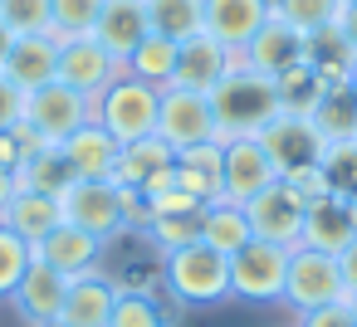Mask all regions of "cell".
I'll list each match as a JSON object with an SVG mask.
<instances>
[{
    "label": "cell",
    "mask_w": 357,
    "mask_h": 327,
    "mask_svg": "<svg viewBox=\"0 0 357 327\" xmlns=\"http://www.w3.org/2000/svg\"><path fill=\"white\" fill-rule=\"evenodd\" d=\"M0 74H6L20 93H35L40 83L59 79V40L54 35H20L10 40L6 59H0Z\"/></svg>",
    "instance_id": "cell-17"
},
{
    "label": "cell",
    "mask_w": 357,
    "mask_h": 327,
    "mask_svg": "<svg viewBox=\"0 0 357 327\" xmlns=\"http://www.w3.org/2000/svg\"><path fill=\"white\" fill-rule=\"evenodd\" d=\"M6 49H10V35H6V30H0V59H6Z\"/></svg>",
    "instance_id": "cell-46"
},
{
    "label": "cell",
    "mask_w": 357,
    "mask_h": 327,
    "mask_svg": "<svg viewBox=\"0 0 357 327\" xmlns=\"http://www.w3.org/2000/svg\"><path fill=\"white\" fill-rule=\"evenodd\" d=\"M357 239V225H352V200H342V196H313L308 200V210H303V249H323V254H342L347 244Z\"/></svg>",
    "instance_id": "cell-19"
},
{
    "label": "cell",
    "mask_w": 357,
    "mask_h": 327,
    "mask_svg": "<svg viewBox=\"0 0 357 327\" xmlns=\"http://www.w3.org/2000/svg\"><path fill=\"white\" fill-rule=\"evenodd\" d=\"M64 293H69V278L35 259V264L25 269V278L15 283L10 303H15V312H20L30 327H54V322H59V308H64Z\"/></svg>",
    "instance_id": "cell-20"
},
{
    "label": "cell",
    "mask_w": 357,
    "mask_h": 327,
    "mask_svg": "<svg viewBox=\"0 0 357 327\" xmlns=\"http://www.w3.org/2000/svg\"><path fill=\"white\" fill-rule=\"evenodd\" d=\"M259 147L269 152V161L279 166V181L303 171V166H318L323 157V137L313 132L308 118H294V113H279L264 132H259Z\"/></svg>",
    "instance_id": "cell-12"
},
{
    "label": "cell",
    "mask_w": 357,
    "mask_h": 327,
    "mask_svg": "<svg viewBox=\"0 0 357 327\" xmlns=\"http://www.w3.org/2000/svg\"><path fill=\"white\" fill-rule=\"evenodd\" d=\"M30 264H35V249H30L10 225H0V298L15 293V283L25 278Z\"/></svg>",
    "instance_id": "cell-39"
},
{
    "label": "cell",
    "mask_w": 357,
    "mask_h": 327,
    "mask_svg": "<svg viewBox=\"0 0 357 327\" xmlns=\"http://www.w3.org/2000/svg\"><path fill=\"white\" fill-rule=\"evenodd\" d=\"M318 171H323L328 196L357 200V137H347V142H328L323 157H318Z\"/></svg>",
    "instance_id": "cell-33"
},
{
    "label": "cell",
    "mask_w": 357,
    "mask_h": 327,
    "mask_svg": "<svg viewBox=\"0 0 357 327\" xmlns=\"http://www.w3.org/2000/svg\"><path fill=\"white\" fill-rule=\"evenodd\" d=\"M176 186L186 196H196L201 205L220 200L225 196V147L220 142H201V147L176 152Z\"/></svg>",
    "instance_id": "cell-22"
},
{
    "label": "cell",
    "mask_w": 357,
    "mask_h": 327,
    "mask_svg": "<svg viewBox=\"0 0 357 327\" xmlns=\"http://www.w3.org/2000/svg\"><path fill=\"white\" fill-rule=\"evenodd\" d=\"M59 152H64V161H69V171H74V181H113V166H118V137L103 127V122H84L79 132H69L64 142H59Z\"/></svg>",
    "instance_id": "cell-18"
},
{
    "label": "cell",
    "mask_w": 357,
    "mask_h": 327,
    "mask_svg": "<svg viewBox=\"0 0 357 327\" xmlns=\"http://www.w3.org/2000/svg\"><path fill=\"white\" fill-rule=\"evenodd\" d=\"M211 113H215V142H235V137H259L274 118H279V93L274 79H264L259 69H250L240 54L230 64V74L206 93Z\"/></svg>",
    "instance_id": "cell-1"
},
{
    "label": "cell",
    "mask_w": 357,
    "mask_h": 327,
    "mask_svg": "<svg viewBox=\"0 0 357 327\" xmlns=\"http://www.w3.org/2000/svg\"><path fill=\"white\" fill-rule=\"evenodd\" d=\"M342 303H347V317H352V327H357V293H347Z\"/></svg>",
    "instance_id": "cell-45"
},
{
    "label": "cell",
    "mask_w": 357,
    "mask_h": 327,
    "mask_svg": "<svg viewBox=\"0 0 357 327\" xmlns=\"http://www.w3.org/2000/svg\"><path fill=\"white\" fill-rule=\"evenodd\" d=\"M352 225H357V200H352Z\"/></svg>",
    "instance_id": "cell-48"
},
{
    "label": "cell",
    "mask_w": 357,
    "mask_h": 327,
    "mask_svg": "<svg viewBox=\"0 0 357 327\" xmlns=\"http://www.w3.org/2000/svg\"><path fill=\"white\" fill-rule=\"evenodd\" d=\"M103 239H93L89 230H79V225H54L40 244H35V259L40 264H50L54 273H64V278H79V273H93L98 264H103Z\"/></svg>",
    "instance_id": "cell-16"
},
{
    "label": "cell",
    "mask_w": 357,
    "mask_h": 327,
    "mask_svg": "<svg viewBox=\"0 0 357 327\" xmlns=\"http://www.w3.org/2000/svg\"><path fill=\"white\" fill-rule=\"evenodd\" d=\"M118 74H123V64H118L93 35H84V40H59V83H69L74 93L98 98Z\"/></svg>",
    "instance_id": "cell-11"
},
{
    "label": "cell",
    "mask_w": 357,
    "mask_h": 327,
    "mask_svg": "<svg viewBox=\"0 0 357 327\" xmlns=\"http://www.w3.org/2000/svg\"><path fill=\"white\" fill-rule=\"evenodd\" d=\"M0 30L10 40L50 35V0H0Z\"/></svg>",
    "instance_id": "cell-38"
},
{
    "label": "cell",
    "mask_w": 357,
    "mask_h": 327,
    "mask_svg": "<svg viewBox=\"0 0 357 327\" xmlns=\"http://www.w3.org/2000/svg\"><path fill=\"white\" fill-rule=\"evenodd\" d=\"M303 45H308V64L318 69V79H323L328 88H333V83H347V74H352V64H357V49L337 35V25L308 35Z\"/></svg>",
    "instance_id": "cell-28"
},
{
    "label": "cell",
    "mask_w": 357,
    "mask_h": 327,
    "mask_svg": "<svg viewBox=\"0 0 357 327\" xmlns=\"http://www.w3.org/2000/svg\"><path fill=\"white\" fill-rule=\"evenodd\" d=\"M274 15V0H201V30L240 54Z\"/></svg>",
    "instance_id": "cell-10"
},
{
    "label": "cell",
    "mask_w": 357,
    "mask_h": 327,
    "mask_svg": "<svg viewBox=\"0 0 357 327\" xmlns=\"http://www.w3.org/2000/svg\"><path fill=\"white\" fill-rule=\"evenodd\" d=\"M147 35H152V25H147L142 0H108L103 15H98V25H93V40H98L118 64H128V54H132Z\"/></svg>",
    "instance_id": "cell-23"
},
{
    "label": "cell",
    "mask_w": 357,
    "mask_h": 327,
    "mask_svg": "<svg viewBox=\"0 0 357 327\" xmlns=\"http://www.w3.org/2000/svg\"><path fill=\"white\" fill-rule=\"evenodd\" d=\"M123 74H128V79H142V83H152V88H167L172 74H176V40H167V35H147V40L128 54Z\"/></svg>",
    "instance_id": "cell-29"
},
{
    "label": "cell",
    "mask_w": 357,
    "mask_h": 327,
    "mask_svg": "<svg viewBox=\"0 0 357 327\" xmlns=\"http://www.w3.org/2000/svg\"><path fill=\"white\" fill-rule=\"evenodd\" d=\"M93 118V98H84V93H74L69 83H40L35 93H25V127L35 132V137H45V142H64L69 132H79L84 122Z\"/></svg>",
    "instance_id": "cell-6"
},
{
    "label": "cell",
    "mask_w": 357,
    "mask_h": 327,
    "mask_svg": "<svg viewBox=\"0 0 357 327\" xmlns=\"http://www.w3.org/2000/svg\"><path fill=\"white\" fill-rule=\"evenodd\" d=\"M176 161V152L152 132V137H142V142H128L123 152H118V166H113V186H123V191H142L157 171H167Z\"/></svg>",
    "instance_id": "cell-25"
},
{
    "label": "cell",
    "mask_w": 357,
    "mask_h": 327,
    "mask_svg": "<svg viewBox=\"0 0 357 327\" xmlns=\"http://www.w3.org/2000/svg\"><path fill=\"white\" fill-rule=\"evenodd\" d=\"M108 327H172V317H167V308H162L157 293H147V288H123L118 303H113Z\"/></svg>",
    "instance_id": "cell-35"
},
{
    "label": "cell",
    "mask_w": 357,
    "mask_h": 327,
    "mask_svg": "<svg viewBox=\"0 0 357 327\" xmlns=\"http://www.w3.org/2000/svg\"><path fill=\"white\" fill-rule=\"evenodd\" d=\"M333 25H337V35H342V40H347V45L357 49V6H342Z\"/></svg>",
    "instance_id": "cell-43"
},
{
    "label": "cell",
    "mask_w": 357,
    "mask_h": 327,
    "mask_svg": "<svg viewBox=\"0 0 357 327\" xmlns=\"http://www.w3.org/2000/svg\"><path fill=\"white\" fill-rule=\"evenodd\" d=\"M0 225H10L30 249L54 230V225H64V210H59V196H45V191H30V186H20L15 196H10V205H6V215H0Z\"/></svg>",
    "instance_id": "cell-24"
},
{
    "label": "cell",
    "mask_w": 357,
    "mask_h": 327,
    "mask_svg": "<svg viewBox=\"0 0 357 327\" xmlns=\"http://www.w3.org/2000/svg\"><path fill=\"white\" fill-rule=\"evenodd\" d=\"M337 273H342V293H357V239L337 254Z\"/></svg>",
    "instance_id": "cell-42"
},
{
    "label": "cell",
    "mask_w": 357,
    "mask_h": 327,
    "mask_svg": "<svg viewBox=\"0 0 357 327\" xmlns=\"http://www.w3.org/2000/svg\"><path fill=\"white\" fill-rule=\"evenodd\" d=\"M20 191V181H15V171H0V215H6V205H10V196Z\"/></svg>",
    "instance_id": "cell-44"
},
{
    "label": "cell",
    "mask_w": 357,
    "mask_h": 327,
    "mask_svg": "<svg viewBox=\"0 0 357 327\" xmlns=\"http://www.w3.org/2000/svg\"><path fill=\"white\" fill-rule=\"evenodd\" d=\"M342 273H337V259L323 254V249H294L289 254V278H284V303L294 312H313V308H328V303H342Z\"/></svg>",
    "instance_id": "cell-7"
},
{
    "label": "cell",
    "mask_w": 357,
    "mask_h": 327,
    "mask_svg": "<svg viewBox=\"0 0 357 327\" xmlns=\"http://www.w3.org/2000/svg\"><path fill=\"white\" fill-rule=\"evenodd\" d=\"M323 79H318V69L308 64V59H298L294 69H284L279 79H274V93H279V113H294V118H308L313 108H318V98H323Z\"/></svg>",
    "instance_id": "cell-30"
},
{
    "label": "cell",
    "mask_w": 357,
    "mask_h": 327,
    "mask_svg": "<svg viewBox=\"0 0 357 327\" xmlns=\"http://www.w3.org/2000/svg\"><path fill=\"white\" fill-rule=\"evenodd\" d=\"M162 288L181 308H215L230 298V254H220L201 239L181 244V249L162 254Z\"/></svg>",
    "instance_id": "cell-2"
},
{
    "label": "cell",
    "mask_w": 357,
    "mask_h": 327,
    "mask_svg": "<svg viewBox=\"0 0 357 327\" xmlns=\"http://www.w3.org/2000/svg\"><path fill=\"white\" fill-rule=\"evenodd\" d=\"M255 234H250V215H245V205H235V200H211V205H201V244H211V249H220V254H235V249H245Z\"/></svg>",
    "instance_id": "cell-26"
},
{
    "label": "cell",
    "mask_w": 357,
    "mask_h": 327,
    "mask_svg": "<svg viewBox=\"0 0 357 327\" xmlns=\"http://www.w3.org/2000/svg\"><path fill=\"white\" fill-rule=\"evenodd\" d=\"M298 327H352V317H347V303H328V308L298 312Z\"/></svg>",
    "instance_id": "cell-41"
},
{
    "label": "cell",
    "mask_w": 357,
    "mask_h": 327,
    "mask_svg": "<svg viewBox=\"0 0 357 327\" xmlns=\"http://www.w3.org/2000/svg\"><path fill=\"white\" fill-rule=\"evenodd\" d=\"M303 210H308V196L294 191L289 181H274L269 191H259L245 205L250 234L269 239V244H284V249H298V239H303Z\"/></svg>",
    "instance_id": "cell-9"
},
{
    "label": "cell",
    "mask_w": 357,
    "mask_h": 327,
    "mask_svg": "<svg viewBox=\"0 0 357 327\" xmlns=\"http://www.w3.org/2000/svg\"><path fill=\"white\" fill-rule=\"evenodd\" d=\"M230 64H235V54H230L220 40H211V35L201 30V35H191V40H181V45H176V74H172V83H167V88L211 93V88L230 74Z\"/></svg>",
    "instance_id": "cell-14"
},
{
    "label": "cell",
    "mask_w": 357,
    "mask_h": 327,
    "mask_svg": "<svg viewBox=\"0 0 357 327\" xmlns=\"http://www.w3.org/2000/svg\"><path fill=\"white\" fill-rule=\"evenodd\" d=\"M157 103H162V88L118 74V79L93 98V122H103V127L118 137V147H128V142H142V137L157 132Z\"/></svg>",
    "instance_id": "cell-3"
},
{
    "label": "cell",
    "mask_w": 357,
    "mask_h": 327,
    "mask_svg": "<svg viewBox=\"0 0 357 327\" xmlns=\"http://www.w3.org/2000/svg\"><path fill=\"white\" fill-rule=\"evenodd\" d=\"M240 59L250 64V69H259L264 79H279L284 69H294L298 59H308V45H303V35L298 30H289L284 20H274L269 15V25L240 49Z\"/></svg>",
    "instance_id": "cell-21"
},
{
    "label": "cell",
    "mask_w": 357,
    "mask_h": 327,
    "mask_svg": "<svg viewBox=\"0 0 357 327\" xmlns=\"http://www.w3.org/2000/svg\"><path fill=\"white\" fill-rule=\"evenodd\" d=\"M25 122V93L0 74V132H10V127H20Z\"/></svg>",
    "instance_id": "cell-40"
},
{
    "label": "cell",
    "mask_w": 357,
    "mask_h": 327,
    "mask_svg": "<svg viewBox=\"0 0 357 327\" xmlns=\"http://www.w3.org/2000/svg\"><path fill=\"white\" fill-rule=\"evenodd\" d=\"M157 137H162L172 152L215 142L211 98H206V93H191V88H162V103H157Z\"/></svg>",
    "instance_id": "cell-8"
},
{
    "label": "cell",
    "mask_w": 357,
    "mask_h": 327,
    "mask_svg": "<svg viewBox=\"0 0 357 327\" xmlns=\"http://www.w3.org/2000/svg\"><path fill=\"white\" fill-rule=\"evenodd\" d=\"M108 0H50V35L54 40H84L93 35Z\"/></svg>",
    "instance_id": "cell-36"
},
{
    "label": "cell",
    "mask_w": 357,
    "mask_h": 327,
    "mask_svg": "<svg viewBox=\"0 0 357 327\" xmlns=\"http://www.w3.org/2000/svg\"><path fill=\"white\" fill-rule=\"evenodd\" d=\"M289 254L284 244L250 239L245 249L230 254V298L245 303H284V278H289Z\"/></svg>",
    "instance_id": "cell-5"
},
{
    "label": "cell",
    "mask_w": 357,
    "mask_h": 327,
    "mask_svg": "<svg viewBox=\"0 0 357 327\" xmlns=\"http://www.w3.org/2000/svg\"><path fill=\"white\" fill-rule=\"evenodd\" d=\"M342 6H357V0H342Z\"/></svg>",
    "instance_id": "cell-49"
},
{
    "label": "cell",
    "mask_w": 357,
    "mask_h": 327,
    "mask_svg": "<svg viewBox=\"0 0 357 327\" xmlns=\"http://www.w3.org/2000/svg\"><path fill=\"white\" fill-rule=\"evenodd\" d=\"M308 122H313V132L323 137V147L357 137V93H352V83L323 88V98H318V108L308 113Z\"/></svg>",
    "instance_id": "cell-27"
},
{
    "label": "cell",
    "mask_w": 357,
    "mask_h": 327,
    "mask_svg": "<svg viewBox=\"0 0 357 327\" xmlns=\"http://www.w3.org/2000/svg\"><path fill=\"white\" fill-rule=\"evenodd\" d=\"M142 234H147V244H152L157 254H172V249H181V244H196V239H201V210L152 215V220L142 225Z\"/></svg>",
    "instance_id": "cell-34"
},
{
    "label": "cell",
    "mask_w": 357,
    "mask_h": 327,
    "mask_svg": "<svg viewBox=\"0 0 357 327\" xmlns=\"http://www.w3.org/2000/svg\"><path fill=\"white\" fill-rule=\"evenodd\" d=\"M342 10V0H274V20H284L289 30H298L303 40L328 30Z\"/></svg>",
    "instance_id": "cell-37"
},
{
    "label": "cell",
    "mask_w": 357,
    "mask_h": 327,
    "mask_svg": "<svg viewBox=\"0 0 357 327\" xmlns=\"http://www.w3.org/2000/svg\"><path fill=\"white\" fill-rule=\"evenodd\" d=\"M118 293H123V283L113 273H103V269L69 278V293H64V308H59V327H108Z\"/></svg>",
    "instance_id": "cell-15"
},
{
    "label": "cell",
    "mask_w": 357,
    "mask_h": 327,
    "mask_svg": "<svg viewBox=\"0 0 357 327\" xmlns=\"http://www.w3.org/2000/svg\"><path fill=\"white\" fill-rule=\"evenodd\" d=\"M15 181H20V186H30V191H45V196H64V191H69V181H74V171H69V161H64V152H59V147H40L35 157H25V161H20Z\"/></svg>",
    "instance_id": "cell-32"
},
{
    "label": "cell",
    "mask_w": 357,
    "mask_h": 327,
    "mask_svg": "<svg viewBox=\"0 0 357 327\" xmlns=\"http://www.w3.org/2000/svg\"><path fill=\"white\" fill-rule=\"evenodd\" d=\"M220 147H225V200L250 205L259 191H269L279 181V166L269 161L259 137H235V142H220Z\"/></svg>",
    "instance_id": "cell-13"
},
{
    "label": "cell",
    "mask_w": 357,
    "mask_h": 327,
    "mask_svg": "<svg viewBox=\"0 0 357 327\" xmlns=\"http://www.w3.org/2000/svg\"><path fill=\"white\" fill-rule=\"evenodd\" d=\"M347 83H352V93H357V64H352V74H347Z\"/></svg>",
    "instance_id": "cell-47"
},
{
    "label": "cell",
    "mask_w": 357,
    "mask_h": 327,
    "mask_svg": "<svg viewBox=\"0 0 357 327\" xmlns=\"http://www.w3.org/2000/svg\"><path fill=\"white\" fill-rule=\"evenodd\" d=\"M142 10H147L152 35H167L176 45L201 35V0H142Z\"/></svg>",
    "instance_id": "cell-31"
},
{
    "label": "cell",
    "mask_w": 357,
    "mask_h": 327,
    "mask_svg": "<svg viewBox=\"0 0 357 327\" xmlns=\"http://www.w3.org/2000/svg\"><path fill=\"white\" fill-rule=\"evenodd\" d=\"M59 210L69 225L89 230L103 244L128 234V191L113 181H69V191L59 196Z\"/></svg>",
    "instance_id": "cell-4"
}]
</instances>
